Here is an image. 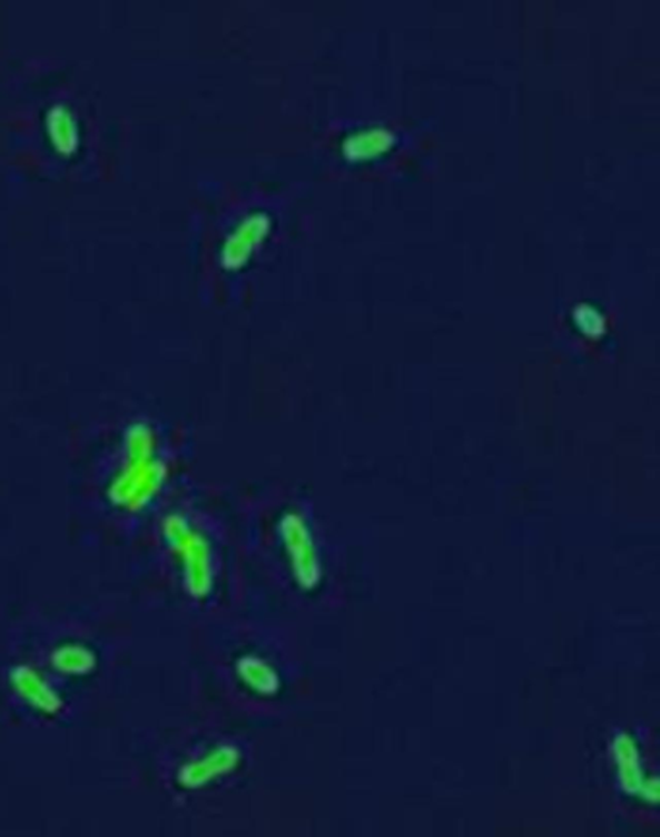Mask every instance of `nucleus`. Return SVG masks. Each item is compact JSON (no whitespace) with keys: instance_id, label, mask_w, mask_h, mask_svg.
Wrapping results in <instances>:
<instances>
[{"instance_id":"1","label":"nucleus","mask_w":660,"mask_h":837,"mask_svg":"<svg viewBox=\"0 0 660 837\" xmlns=\"http://www.w3.org/2000/svg\"><path fill=\"white\" fill-rule=\"evenodd\" d=\"M156 448V435L146 427H138L128 435L127 460L109 487L115 508L144 510L159 495L167 477V466L157 456Z\"/></svg>"},{"instance_id":"2","label":"nucleus","mask_w":660,"mask_h":837,"mask_svg":"<svg viewBox=\"0 0 660 837\" xmlns=\"http://www.w3.org/2000/svg\"><path fill=\"white\" fill-rule=\"evenodd\" d=\"M164 537L165 545L183 571L186 592L196 600H206L216 582L214 551L209 547L206 535L200 534L183 516H171L164 524Z\"/></svg>"},{"instance_id":"3","label":"nucleus","mask_w":660,"mask_h":837,"mask_svg":"<svg viewBox=\"0 0 660 837\" xmlns=\"http://www.w3.org/2000/svg\"><path fill=\"white\" fill-rule=\"evenodd\" d=\"M282 535L287 555L290 556L295 578L298 580L301 586L311 590L319 582L322 566H319L318 553H316L305 519L297 514L285 516L282 522Z\"/></svg>"},{"instance_id":"4","label":"nucleus","mask_w":660,"mask_h":837,"mask_svg":"<svg viewBox=\"0 0 660 837\" xmlns=\"http://www.w3.org/2000/svg\"><path fill=\"white\" fill-rule=\"evenodd\" d=\"M10 684L14 687L16 694L22 698L31 710L45 713V716H57L62 712L65 702L59 697V692L52 689V684L45 679L43 674L38 673L36 669L22 665L16 668L10 673Z\"/></svg>"},{"instance_id":"5","label":"nucleus","mask_w":660,"mask_h":837,"mask_svg":"<svg viewBox=\"0 0 660 837\" xmlns=\"http://www.w3.org/2000/svg\"><path fill=\"white\" fill-rule=\"evenodd\" d=\"M614 758H617L618 776L623 789L631 795H641L643 799L657 800V779L643 776V766L639 760L636 742L628 734H618L614 741Z\"/></svg>"},{"instance_id":"6","label":"nucleus","mask_w":660,"mask_h":837,"mask_svg":"<svg viewBox=\"0 0 660 837\" xmlns=\"http://www.w3.org/2000/svg\"><path fill=\"white\" fill-rule=\"evenodd\" d=\"M238 760L240 756L237 749L219 747L201 758H196L194 762L186 763L185 768L178 771V784L186 789L208 786L209 781L223 778L235 770Z\"/></svg>"},{"instance_id":"7","label":"nucleus","mask_w":660,"mask_h":837,"mask_svg":"<svg viewBox=\"0 0 660 837\" xmlns=\"http://www.w3.org/2000/svg\"><path fill=\"white\" fill-rule=\"evenodd\" d=\"M267 225L269 223L262 215H254L248 222L243 223L230 237L229 245L225 246V262L229 266H240L253 254L254 246L260 245L267 233Z\"/></svg>"},{"instance_id":"8","label":"nucleus","mask_w":660,"mask_h":837,"mask_svg":"<svg viewBox=\"0 0 660 837\" xmlns=\"http://www.w3.org/2000/svg\"><path fill=\"white\" fill-rule=\"evenodd\" d=\"M238 677L258 694H274L279 689V677L275 673L272 665L260 658H243L237 663Z\"/></svg>"},{"instance_id":"9","label":"nucleus","mask_w":660,"mask_h":837,"mask_svg":"<svg viewBox=\"0 0 660 837\" xmlns=\"http://www.w3.org/2000/svg\"><path fill=\"white\" fill-rule=\"evenodd\" d=\"M52 668L59 673L80 677L88 674L96 668V655L83 645L68 644L55 650L51 655Z\"/></svg>"},{"instance_id":"10","label":"nucleus","mask_w":660,"mask_h":837,"mask_svg":"<svg viewBox=\"0 0 660 837\" xmlns=\"http://www.w3.org/2000/svg\"><path fill=\"white\" fill-rule=\"evenodd\" d=\"M392 144H394V136L387 130H380V128L363 130L345 142V156L351 159H366V157L376 156L380 152L384 154Z\"/></svg>"}]
</instances>
